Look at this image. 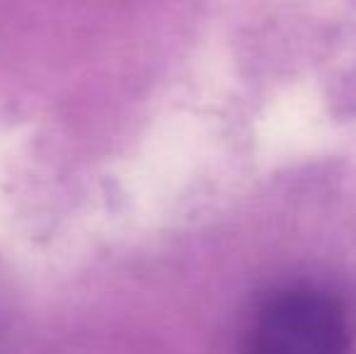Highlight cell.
<instances>
[{"label": "cell", "instance_id": "1", "mask_svg": "<svg viewBox=\"0 0 356 354\" xmlns=\"http://www.w3.org/2000/svg\"><path fill=\"white\" fill-rule=\"evenodd\" d=\"M262 335L267 354H339L342 321L325 298L293 291L274 303Z\"/></svg>", "mask_w": 356, "mask_h": 354}]
</instances>
